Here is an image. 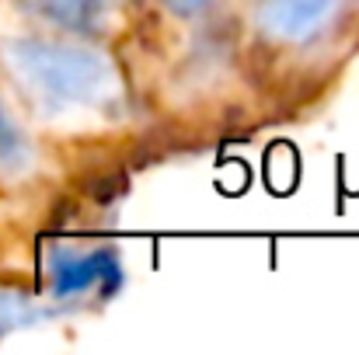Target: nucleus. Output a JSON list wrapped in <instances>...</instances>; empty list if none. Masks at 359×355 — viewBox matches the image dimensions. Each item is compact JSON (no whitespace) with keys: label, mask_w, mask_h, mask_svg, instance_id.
Instances as JSON below:
<instances>
[{"label":"nucleus","mask_w":359,"mask_h":355,"mask_svg":"<svg viewBox=\"0 0 359 355\" xmlns=\"http://www.w3.org/2000/svg\"><path fill=\"white\" fill-rule=\"evenodd\" d=\"M0 60L18 88L53 118L105 116L122 98L116 63L88 46L7 39L0 42Z\"/></svg>","instance_id":"f257e3e1"},{"label":"nucleus","mask_w":359,"mask_h":355,"mask_svg":"<svg viewBox=\"0 0 359 355\" xmlns=\"http://www.w3.org/2000/svg\"><path fill=\"white\" fill-rule=\"evenodd\" d=\"M339 4L342 0H262L258 21L279 42H304L335 18Z\"/></svg>","instance_id":"f03ea898"},{"label":"nucleus","mask_w":359,"mask_h":355,"mask_svg":"<svg viewBox=\"0 0 359 355\" xmlns=\"http://www.w3.org/2000/svg\"><path fill=\"white\" fill-rule=\"evenodd\" d=\"M25 4L63 28H95L105 18V0H25Z\"/></svg>","instance_id":"7ed1b4c3"},{"label":"nucleus","mask_w":359,"mask_h":355,"mask_svg":"<svg viewBox=\"0 0 359 355\" xmlns=\"http://www.w3.org/2000/svg\"><path fill=\"white\" fill-rule=\"evenodd\" d=\"M25 157H28V146H25L18 125L11 122V116H7L4 105H0V164H7V167H21Z\"/></svg>","instance_id":"20e7f679"},{"label":"nucleus","mask_w":359,"mask_h":355,"mask_svg":"<svg viewBox=\"0 0 359 355\" xmlns=\"http://www.w3.org/2000/svg\"><path fill=\"white\" fill-rule=\"evenodd\" d=\"M18 314H21V300H14V296L0 293V328H4V324H11Z\"/></svg>","instance_id":"39448f33"},{"label":"nucleus","mask_w":359,"mask_h":355,"mask_svg":"<svg viewBox=\"0 0 359 355\" xmlns=\"http://www.w3.org/2000/svg\"><path fill=\"white\" fill-rule=\"evenodd\" d=\"M206 0H168V7H175L178 14H189V11H199Z\"/></svg>","instance_id":"423d86ee"}]
</instances>
